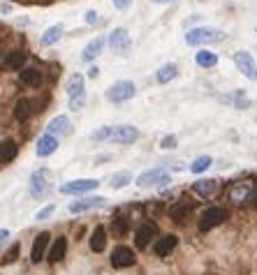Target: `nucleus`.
I'll return each mask as SVG.
<instances>
[{"mask_svg": "<svg viewBox=\"0 0 257 275\" xmlns=\"http://www.w3.org/2000/svg\"><path fill=\"white\" fill-rule=\"evenodd\" d=\"M222 39H225V33L218 30V28H209V26H197L186 33V44L190 46L215 44V42H222Z\"/></svg>", "mask_w": 257, "mask_h": 275, "instance_id": "1", "label": "nucleus"}, {"mask_svg": "<svg viewBox=\"0 0 257 275\" xmlns=\"http://www.w3.org/2000/svg\"><path fill=\"white\" fill-rule=\"evenodd\" d=\"M67 102L72 111H79L86 104V83L81 74H72L67 79Z\"/></svg>", "mask_w": 257, "mask_h": 275, "instance_id": "2", "label": "nucleus"}, {"mask_svg": "<svg viewBox=\"0 0 257 275\" xmlns=\"http://www.w3.org/2000/svg\"><path fill=\"white\" fill-rule=\"evenodd\" d=\"M134 95H137V86H134L130 79L116 81V83H111L109 90H107V98H109V102H114V104H123L128 99H132Z\"/></svg>", "mask_w": 257, "mask_h": 275, "instance_id": "3", "label": "nucleus"}, {"mask_svg": "<svg viewBox=\"0 0 257 275\" xmlns=\"http://www.w3.org/2000/svg\"><path fill=\"white\" fill-rule=\"evenodd\" d=\"M225 220H227V208H222V206H211V208H206L204 213L199 215L197 227H199V231H211L213 227L222 224Z\"/></svg>", "mask_w": 257, "mask_h": 275, "instance_id": "4", "label": "nucleus"}, {"mask_svg": "<svg viewBox=\"0 0 257 275\" xmlns=\"http://www.w3.org/2000/svg\"><path fill=\"white\" fill-rule=\"evenodd\" d=\"M100 180L95 178H79V180H70V183H63L61 185V195H72V196H84L98 190Z\"/></svg>", "mask_w": 257, "mask_h": 275, "instance_id": "5", "label": "nucleus"}, {"mask_svg": "<svg viewBox=\"0 0 257 275\" xmlns=\"http://www.w3.org/2000/svg\"><path fill=\"white\" fill-rule=\"evenodd\" d=\"M169 183H171V178L165 169H151V171H144L142 176L137 178L139 187H165Z\"/></svg>", "mask_w": 257, "mask_h": 275, "instance_id": "6", "label": "nucleus"}, {"mask_svg": "<svg viewBox=\"0 0 257 275\" xmlns=\"http://www.w3.org/2000/svg\"><path fill=\"white\" fill-rule=\"evenodd\" d=\"M109 261H111V266L118 268V271H123V268H130L137 264V257H134V252L128 245H116L114 250H111V257H109Z\"/></svg>", "mask_w": 257, "mask_h": 275, "instance_id": "7", "label": "nucleus"}, {"mask_svg": "<svg viewBox=\"0 0 257 275\" xmlns=\"http://www.w3.org/2000/svg\"><path fill=\"white\" fill-rule=\"evenodd\" d=\"M232 199L234 201H239V204H253L257 201V185L255 183H236V185L232 187Z\"/></svg>", "mask_w": 257, "mask_h": 275, "instance_id": "8", "label": "nucleus"}, {"mask_svg": "<svg viewBox=\"0 0 257 275\" xmlns=\"http://www.w3.org/2000/svg\"><path fill=\"white\" fill-rule=\"evenodd\" d=\"M107 204L105 196H88L84 195L81 199H77V201H72L70 204V213H86V211H93V208H102V206Z\"/></svg>", "mask_w": 257, "mask_h": 275, "instance_id": "9", "label": "nucleus"}, {"mask_svg": "<svg viewBox=\"0 0 257 275\" xmlns=\"http://www.w3.org/2000/svg\"><path fill=\"white\" fill-rule=\"evenodd\" d=\"M195 201L193 199H188V196H183L181 201H176V204L169 208V217L174 222H186L190 215H193V211H195Z\"/></svg>", "mask_w": 257, "mask_h": 275, "instance_id": "10", "label": "nucleus"}, {"mask_svg": "<svg viewBox=\"0 0 257 275\" xmlns=\"http://www.w3.org/2000/svg\"><path fill=\"white\" fill-rule=\"evenodd\" d=\"M234 65L239 67V72H243V77L257 81V65L248 51H236L234 54Z\"/></svg>", "mask_w": 257, "mask_h": 275, "instance_id": "11", "label": "nucleus"}, {"mask_svg": "<svg viewBox=\"0 0 257 275\" xmlns=\"http://www.w3.org/2000/svg\"><path fill=\"white\" fill-rule=\"evenodd\" d=\"M155 236H158V227H155V224H151V222H146V224H142L139 229L134 231V245H137L139 250L149 248Z\"/></svg>", "mask_w": 257, "mask_h": 275, "instance_id": "12", "label": "nucleus"}, {"mask_svg": "<svg viewBox=\"0 0 257 275\" xmlns=\"http://www.w3.org/2000/svg\"><path fill=\"white\" fill-rule=\"evenodd\" d=\"M139 139V130L137 127H132V125H118V127H114L111 130V141L116 143H134Z\"/></svg>", "mask_w": 257, "mask_h": 275, "instance_id": "13", "label": "nucleus"}, {"mask_svg": "<svg viewBox=\"0 0 257 275\" xmlns=\"http://www.w3.org/2000/svg\"><path fill=\"white\" fill-rule=\"evenodd\" d=\"M49 192V176L46 169H40L35 174H30V195L33 196H44Z\"/></svg>", "mask_w": 257, "mask_h": 275, "instance_id": "14", "label": "nucleus"}, {"mask_svg": "<svg viewBox=\"0 0 257 275\" xmlns=\"http://www.w3.org/2000/svg\"><path fill=\"white\" fill-rule=\"evenodd\" d=\"M109 46H111V51H116V54L128 51L130 49V35H128V30L125 28H114L111 35H109Z\"/></svg>", "mask_w": 257, "mask_h": 275, "instance_id": "15", "label": "nucleus"}, {"mask_svg": "<svg viewBox=\"0 0 257 275\" xmlns=\"http://www.w3.org/2000/svg\"><path fill=\"white\" fill-rule=\"evenodd\" d=\"M19 81L26 88H40L44 83V74L37 70V67H23V70H19Z\"/></svg>", "mask_w": 257, "mask_h": 275, "instance_id": "16", "label": "nucleus"}, {"mask_svg": "<svg viewBox=\"0 0 257 275\" xmlns=\"http://www.w3.org/2000/svg\"><path fill=\"white\" fill-rule=\"evenodd\" d=\"M49 234L46 231H42V234H37V238L33 240V250H30V261L33 264H40L42 259H44L46 250H49Z\"/></svg>", "mask_w": 257, "mask_h": 275, "instance_id": "17", "label": "nucleus"}, {"mask_svg": "<svg viewBox=\"0 0 257 275\" xmlns=\"http://www.w3.org/2000/svg\"><path fill=\"white\" fill-rule=\"evenodd\" d=\"M67 255V238L65 236H58V238H53V243L49 245V252H46V259H49V264H58L63 261Z\"/></svg>", "mask_w": 257, "mask_h": 275, "instance_id": "18", "label": "nucleus"}, {"mask_svg": "<svg viewBox=\"0 0 257 275\" xmlns=\"http://www.w3.org/2000/svg\"><path fill=\"white\" fill-rule=\"evenodd\" d=\"M37 155L40 157H49V155H53V153L58 151V137H53V134L44 132L40 139H37Z\"/></svg>", "mask_w": 257, "mask_h": 275, "instance_id": "19", "label": "nucleus"}, {"mask_svg": "<svg viewBox=\"0 0 257 275\" xmlns=\"http://www.w3.org/2000/svg\"><path fill=\"white\" fill-rule=\"evenodd\" d=\"M2 67H5V70H12V72L23 70V67H26V54H23L21 49H12V51H7L5 58H2Z\"/></svg>", "mask_w": 257, "mask_h": 275, "instance_id": "20", "label": "nucleus"}, {"mask_svg": "<svg viewBox=\"0 0 257 275\" xmlns=\"http://www.w3.org/2000/svg\"><path fill=\"white\" fill-rule=\"evenodd\" d=\"M46 127H49L46 132L53 134V137H65V134L72 132V120L67 118V116H56L53 120H49Z\"/></svg>", "mask_w": 257, "mask_h": 275, "instance_id": "21", "label": "nucleus"}, {"mask_svg": "<svg viewBox=\"0 0 257 275\" xmlns=\"http://www.w3.org/2000/svg\"><path fill=\"white\" fill-rule=\"evenodd\" d=\"M33 111H35V102L28 99V98L17 99V104H14V109H12V114H14V118H17L19 123H26Z\"/></svg>", "mask_w": 257, "mask_h": 275, "instance_id": "22", "label": "nucleus"}, {"mask_svg": "<svg viewBox=\"0 0 257 275\" xmlns=\"http://www.w3.org/2000/svg\"><path fill=\"white\" fill-rule=\"evenodd\" d=\"M88 248H90V252H95V255L105 252V248H107V229L105 227H95V229H93V234H90V238H88Z\"/></svg>", "mask_w": 257, "mask_h": 275, "instance_id": "23", "label": "nucleus"}, {"mask_svg": "<svg viewBox=\"0 0 257 275\" xmlns=\"http://www.w3.org/2000/svg\"><path fill=\"white\" fill-rule=\"evenodd\" d=\"M176 245H178V238L174 234H167V236L158 238V243H155V255L158 257H169L176 250Z\"/></svg>", "mask_w": 257, "mask_h": 275, "instance_id": "24", "label": "nucleus"}, {"mask_svg": "<svg viewBox=\"0 0 257 275\" xmlns=\"http://www.w3.org/2000/svg\"><path fill=\"white\" fill-rule=\"evenodd\" d=\"M102 49H105V37H95V39H90L88 44H86V49H84V56H81L84 62H93L100 54H102Z\"/></svg>", "mask_w": 257, "mask_h": 275, "instance_id": "25", "label": "nucleus"}, {"mask_svg": "<svg viewBox=\"0 0 257 275\" xmlns=\"http://www.w3.org/2000/svg\"><path fill=\"white\" fill-rule=\"evenodd\" d=\"M63 30H65L63 23H53V26H49L44 33H42V39H40V42H42L44 46L58 44V42H61V37H63Z\"/></svg>", "mask_w": 257, "mask_h": 275, "instance_id": "26", "label": "nucleus"}, {"mask_svg": "<svg viewBox=\"0 0 257 275\" xmlns=\"http://www.w3.org/2000/svg\"><path fill=\"white\" fill-rule=\"evenodd\" d=\"M193 190L197 192V196H213L218 192V180H213V178H204V180H197Z\"/></svg>", "mask_w": 257, "mask_h": 275, "instance_id": "27", "label": "nucleus"}, {"mask_svg": "<svg viewBox=\"0 0 257 275\" xmlns=\"http://www.w3.org/2000/svg\"><path fill=\"white\" fill-rule=\"evenodd\" d=\"M19 146L14 141H0V164H7L17 157Z\"/></svg>", "mask_w": 257, "mask_h": 275, "instance_id": "28", "label": "nucleus"}, {"mask_svg": "<svg viewBox=\"0 0 257 275\" xmlns=\"http://www.w3.org/2000/svg\"><path fill=\"white\" fill-rule=\"evenodd\" d=\"M178 74V65H174V62H167V65H162L158 70V83H169V81H174Z\"/></svg>", "mask_w": 257, "mask_h": 275, "instance_id": "29", "label": "nucleus"}, {"mask_svg": "<svg viewBox=\"0 0 257 275\" xmlns=\"http://www.w3.org/2000/svg\"><path fill=\"white\" fill-rule=\"evenodd\" d=\"M195 62L199 67H215V62H218V56L209 51V49H199L195 54Z\"/></svg>", "mask_w": 257, "mask_h": 275, "instance_id": "30", "label": "nucleus"}, {"mask_svg": "<svg viewBox=\"0 0 257 275\" xmlns=\"http://www.w3.org/2000/svg\"><path fill=\"white\" fill-rule=\"evenodd\" d=\"M128 229H130V222L125 220V217H116L111 222V234H114L116 238H123L125 234H128Z\"/></svg>", "mask_w": 257, "mask_h": 275, "instance_id": "31", "label": "nucleus"}, {"mask_svg": "<svg viewBox=\"0 0 257 275\" xmlns=\"http://www.w3.org/2000/svg\"><path fill=\"white\" fill-rule=\"evenodd\" d=\"M132 180V176H130V171H118V174H114L111 176V180H109V185L114 187V190H121V187H125L128 183Z\"/></svg>", "mask_w": 257, "mask_h": 275, "instance_id": "32", "label": "nucleus"}, {"mask_svg": "<svg viewBox=\"0 0 257 275\" xmlns=\"http://www.w3.org/2000/svg\"><path fill=\"white\" fill-rule=\"evenodd\" d=\"M211 162H213V160L209 157V155H199V157H197V160L190 164V171H193L195 176H197V174H204L206 169L211 167Z\"/></svg>", "mask_w": 257, "mask_h": 275, "instance_id": "33", "label": "nucleus"}, {"mask_svg": "<svg viewBox=\"0 0 257 275\" xmlns=\"http://www.w3.org/2000/svg\"><path fill=\"white\" fill-rule=\"evenodd\" d=\"M19 252H21V245H19V243H14V245H12V248L5 252V257L0 259V264H2V266H9V264H14V261L19 259Z\"/></svg>", "mask_w": 257, "mask_h": 275, "instance_id": "34", "label": "nucleus"}, {"mask_svg": "<svg viewBox=\"0 0 257 275\" xmlns=\"http://www.w3.org/2000/svg\"><path fill=\"white\" fill-rule=\"evenodd\" d=\"M53 211H56V204L44 206L42 211H37V213H35V222H44V220H49V217L53 215Z\"/></svg>", "mask_w": 257, "mask_h": 275, "instance_id": "35", "label": "nucleus"}, {"mask_svg": "<svg viewBox=\"0 0 257 275\" xmlns=\"http://www.w3.org/2000/svg\"><path fill=\"white\" fill-rule=\"evenodd\" d=\"M111 130H114V127L105 125V127H100L98 132H93V139H95V141H107V139H111Z\"/></svg>", "mask_w": 257, "mask_h": 275, "instance_id": "36", "label": "nucleus"}, {"mask_svg": "<svg viewBox=\"0 0 257 275\" xmlns=\"http://www.w3.org/2000/svg\"><path fill=\"white\" fill-rule=\"evenodd\" d=\"M160 146H162V148H167V151L176 148V137H174V134H167V137L160 141Z\"/></svg>", "mask_w": 257, "mask_h": 275, "instance_id": "37", "label": "nucleus"}, {"mask_svg": "<svg viewBox=\"0 0 257 275\" xmlns=\"http://www.w3.org/2000/svg\"><path fill=\"white\" fill-rule=\"evenodd\" d=\"M86 23H88V26H95V23H98V12H95V9H88V12H86Z\"/></svg>", "mask_w": 257, "mask_h": 275, "instance_id": "38", "label": "nucleus"}, {"mask_svg": "<svg viewBox=\"0 0 257 275\" xmlns=\"http://www.w3.org/2000/svg\"><path fill=\"white\" fill-rule=\"evenodd\" d=\"M132 5V0H114V7L116 9H128Z\"/></svg>", "mask_w": 257, "mask_h": 275, "instance_id": "39", "label": "nucleus"}, {"mask_svg": "<svg viewBox=\"0 0 257 275\" xmlns=\"http://www.w3.org/2000/svg\"><path fill=\"white\" fill-rule=\"evenodd\" d=\"M12 12V5H7V2H0V14H9Z\"/></svg>", "mask_w": 257, "mask_h": 275, "instance_id": "40", "label": "nucleus"}, {"mask_svg": "<svg viewBox=\"0 0 257 275\" xmlns=\"http://www.w3.org/2000/svg\"><path fill=\"white\" fill-rule=\"evenodd\" d=\"M7 236H9L7 229H0V243H5V240H7Z\"/></svg>", "mask_w": 257, "mask_h": 275, "instance_id": "41", "label": "nucleus"}, {"mask_svg": "<svg viewBox=\"0 0 257 275\" xmlns=\"http://www.w3.org/2000/svg\"><path fill=\"white\" fill-rule=\"evenodd\" d=\"M98 67H90V72H88V77H90V79H95V77H98Z\"/></svg>", "mask_w": 257, "mask_h": 275, "instance_id": "42", "label": "nucleus"}, {"mask_svg": "<svg viewBox=\"0 0 257 275\" xmlns=\"http://www.w3.org/2000/svg\"><path fill=\"white\" fill-rule=\"evenodd\" d=\"M153 2H158V5H165V2H174V0H153Z\"/></svg>", "mask_w": 257, "mask_h": 275, "instance_id": "43", "label": "nucleus"}, {"mask_svg": "<svg viewBox=\"0 0 257 275\" xmlns=\"http://www.w3.org/2000/svg\"><path fill=\"white\" fill-rule=\"evenodd\" d=\"M0 56H2V54H0Z\"/></svg>", "mask_w": 257, "mask_h": 275, "instance_id": "44", "label": "nucleus"}]
</instances>
